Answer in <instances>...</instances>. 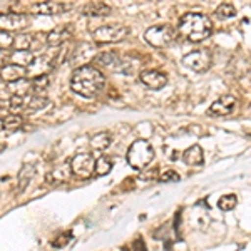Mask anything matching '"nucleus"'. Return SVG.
<instances>
[{
    "mask_svg": "<svg viewBox=\"0 0 251 251\" xmlns=\"http://www.w3.org/2000/svg\"><path fill=\"white\" fill-rule=\"evenodd\" d=\"M183 64L186 67H189L194 72H206L211 66V55L208 54V50L200 49V50H193L188 55H184Z\"/></svg>",
    "mask_w": 251,
    "mask_h": 251,
    "instance_id": "7",
    "label": "nucleus"
},
{
    "mask_svg": "<svg viewBox=\"0 0 251 251\" xmlns=\"http://www.w3.org/2000/svg\"><path fill=\"white\" fill-rule=\"evenodd\" d=\"M96 169V159L92 157L91 152H80V154L74 156L71 161V171L77 177H91Z\"/></svg>",
    "mask_w": 251,
    "mask_h": 251,
    "instance_id": "6",
    "label": "nucleus"
},
{
    "mask_svg": "<svg viewBox=\"0 0 251 251\" xmlns=\"http://www.w3.org/2000/svg\"><path fill=\"white\" fill-rule=\"evenodd\" d=\"M96 62L100 64V66L104 67H109L112 69V71H117V69L121 67V59L117 57L116 54H112V52H107V54H100L96 57Z\"/></svg>",
    "mask_w": 251,
    "mask_h": 251,
    "instance_id": "21",
    "label": "nucleus"
},
{
    "mask_svg": "<svg viewBox=\"0 0 251 251\" xmlns=\"http://www.w3.org/2000/svg\"><path fill=\"white\" fill-rule=\"evenodd\" d=\"M129 35V29L121 24H107V25H100L92 32V39L100 44H112L121 42Z\"/></svg>",
    "mask_w": 251,
    "mask_h": 251,
    "instance_id": "5",
    "label": "nucleus"
},
{
    "mask_svg": "<svg viewBox=\"0 0 251 251\" xmlns=\"http://www.w3.org/2000/svg\"><path fill=\"white\" fill-rule=\"evenodd\" d=\"M176 39V30L171 25H152L144 32V40L152 47L163 49L168 47L169 44H173V40Z\"/></svg>",
    "mask_w": 251,
    "mask_h": 251,
    "instance_id": "4",
    "label": "nucleus"
},
{
    "mask_svg": "<svg viewBox=\"0 0 251 251\" xmlns=\"http://www.w3.org/2000/svg\"><path fill=\"white\" fill-rule=\"evenodd\" d=\"M27 25V17L24 14H15V12H10V14H0V30L2 32H15L20 30Z\"/></svg>",
    "mask_w": 251,
    "mask_h": 251,
    "instance_id": "8",
    "label": "nucleus"
},
{
    "mask_svg": "<svg viewBox=\"0 0 251 251\" xmlns=\"http://www.w3.org/2000/svg\"><path fill=\"white\" fill-rule=\"evenodd\" d=\"M72 7H74V3L71 2H40V3H34L30 7V10L42 15H59L71 10Z\"/></svg>",
    "mask_w": 251,
    "mask_h": 251,
    "instance_id": "9",
    "label": "nucleus"
},
{
    "mask_svg": "<svg viewBox=\"0 0 251 251\" xmlns=\"http://www.w3.org/2000/svg\"><path fill=\"white\" fill-rule=\"evenodd\" d=\"M139 77H141V82L148 89H151V91H159V89H163L166 84H168L166 74H163V72H159V71H154V69L143 71Z\"/></svg>",
    "mask_w": 251,
    "mask_h": 251,
    "instance_id": "10",
    "label": "nucleus"
},
{
    "mask_svg": "<svg viewBox=\"0 0 251 251\" xmlns=\"http://www.w3.org/2000/svg\"><path fill=\"white\" fill-rule=\"evenodd\" d=\"M238 99L231 94L221 96L220 99H216L209 107V114L213 116H228L229 112H233V109L236 107Z\"/></svg>",
    "mask_w": 251,
    "mask_h": 251,
    "instance_id": "11",
    "label": "nucleus"
},
{
    "mask_svg": "<svg viewBox=\"0 0 251 251\" xmlns=\"http://www.w3.org/2000/svg\"><path fill=\"white\" fill-rule=\"evenodd\" d=\"M24 119L19 114H10L7 117H3V129H9V131H17L22 127Z\"/></svg>",
    "mask_w": 251,
    "mask_h": 251,
    "instance_id": "26",
    "label": "nucleus"
},
{
    "mask_svg": "<svg viewBox=\"0 0 251 251\" xmlns=\"http://www.w3.org/2000/svg\"><path fill=\"white\" fill-rule=\"evenodd\" d=\"M216 15L220 19H231L236 15V9H234L233 3H221L216 9Z\"/></svg>",
    "mask_w": 251,
    "mask_h": 251,
    "instance_id": "28",
    "label": "nucleus"
},
{
    "mask_svg": "<svg viewBox=\"0 0 251 251\" xmlns=\"http://www.w3.org/2000/svg\"><path fill=\"white\" fill-rule=\"evenodd\" d=\"M7 89L10 91V96H29L34 87H32V80H27L24 77L12 84H7Z\"/></svg>",
    "mask_w": 251,
    "mask_h": 251,
    "instance_id": "19",
    "label": "nucleus"
},
{
    "mask_svg": "<svg viewBox=\"0 0 251 251\" xmlns=\"http://www.w3.org/2000/svg\"><path fill=\"white\" fill-rule=\"evenodd\" d=\"M236 204H238V198L234 194H226V196H223L220 200V203H218L220 209H223V211H231V209L236 208Z\"/></svg>",
    "mask_w": 251,
    "mask_h": 251,
    "instance_id": "27",
    "label": "nucleus"
},
{
    "mask_svg": "<svg viewBox=\"0 0 251 251\" xmlns=\"http://www.w3.org/2000/svg\"><path fill=\"white\" fill-rule=\"evenodd\" d=\"M179 32L191 42H201V40L208 39L211 35L213 24L206 15L196 14V12H189L181 17L179 20Z\"/></svg>",
    "mask_w": 251,
    "mask_h": 251,
    "instance_id": "2",
    "label": "nucleus"
},
{
    "mask_svg": "<svg viewBox=\"0 0 251 251\" xmlns=\"http://www.w3.org/2000/svg\"><path fill=\"white\" fill-rule=\"evenodd\" d=\"M132 251H146V245L141 238H137V240L132 243Z\"/></svg>",
    "mask_w": 251,
    "mask_h": 251,
    "instance_id": "33",
    "label": "nucleus"
},
{
    "mask_svg": "<svg viewBox=\"0 0 251 251\" xmlns=\"http://www.w3.org/2000/svg\"><path fill=\"white\" fill-rule=\"evenodd\" d=\"M0 82H2V77H0Z\"/></svg>",
    "mask_w": 251,
    "mask_h": 251,
    "instance_id": "35",
    "label": "nucleus"
},
{
    "mask_svg": "<svg viewBox=\"0 0 251 251\" xmlns=\"http://www.w3.org/2000/svg\"><path fill=\"white\" fill-rule=\"evenodd\" d=\"M91 52H92V46H89V44H79L77 49H75V52H74V55H72V59H71V62L74 64V66H77V67H82V66H86L84 62H87L89 60V55H91Z\"/></svg>",
    "mask_w": 251,
    "mask_h": 251,
    "instance_id": "18",
    "label": "nucleus"
},
{
    "mask_svg": "<svg viewBox=\"0 0 251 251\" xmlns=\"http://www.w3.org/2000/svg\"><path fill=\"white\" fill-rule=\"evenodd\" d=\"M32 46V35L30 34H19L14 37L12 49L14 50H29Z\"/></svg>",
    "mask_w": 251,
    "mask_h": 251,
    "instance_id": "22",
    "label": "nucleus"
},
{
    "mask_svg": "<svg viewBox=\"0 0 251 251\" xmlns=\"http://www.w3.org/2000/svg\"><path fill=\"white\" fill-rule=\"evenodd\" d=\"M49 82H50V79H49L47 74L44 75H37V77L32 79V87L37 89V91H44V89L49 87Z\"/></svg>",
    "mask_w": 251,
    "mask_h": 251,
    "instance_id": "29",
    "label": "nucleus"
},
{
    "mask_svg": "<svg viewBox=\"0 0 251 251\" xmlns=\"http://www.w3.org/2000/svg\"><path fill=\"white\" fill-rule=\"evenodd\" d=\"M80 12L89 17H106L111 14V7L104 2H89L80 7Z\"/></svg>",
    "mask_w": 251,
    "mask_h": 251,
    "instance_id": "14",
    "label": "nucleus"
},
{
    "mask_svg": "<svg viewBox=\"0 0 251 251\" xmlns=\"http://www.w3.org/2000/svg\"><path fill=\"white\" fill-rule=\"evenodd\" d=\"M71 37H72L71 25H66V27L62 25V27L54 29L52 32H49V34H47V44L50 47H59V46H62L64 42H67Z\"/></svg>",
    "mask_w": 251,
    "mask_h": 251,
    "instance_id": "12",
    "label": "nucleus"
},
{
    "mask_svg": "<svg viewBox=\"0 0 251 251\" xmlns=\"http://www.w3.org/2000/svg\"><path fill=\"white\" fill-rule=\"evenodd\" d=\"M50 100L47 97H42V96H30L29 97V102H27V107H25V114H35V112H40L42 109H46Z\"/></svg>",
    "mask_w": 251,
    "mask_h": 251,
    "instance_id": "20",
    "label": "nucleus"
},
{
    "mask_svg": "<svg viewBox=\"0 0 251 251\" xmlns=\"http://www.w3.org/2000/svg\"><path fill=\"white\" fill-rule=\"evenodd\" d=\"M152 157H154V149L144 139L134 141L127 151V163L131 168L137 169V171L148 168L149 163L152 161Z\"/></svg>",
    "mask_w": 251,
    "mask_h": 251,
    "instance_id": "3",
    "label": "nucleus"
},
{
    "mask_svg": "<svg viewBox=\"0 0 251 251\" xmlns=\"http://www.w3.org/2000/svg\"><path fill=\"white\" fill-rule=\"evenodd\" d=\"M109 144H111V137H109V134H106V132H100V134H96L91 137V146L96 151H102Z\"/></svg>",
    "mask_w": 251,
    "mask_h": 251,
    "instance_id": "25",
    "label": "nucleus"
},
{
    "mask_svg": "<svg viewBox=\"0 0 251 251\" xmlns=\"http://www.w3.org/2000/svg\"><path fill=\"white\" fill-rule=\"evenodd\" d=\"M12 44H14V35L0 30V50L12 47Z\"/></svg>",
    "mask_w": 251,
    "mask_h": 251,
    "instance_id": "30",
    "label": "nucleus"
},
{
    "mask_svg": "<svg viewBox=\"0 0 251 251\" xmlns=\"http://www.w3.org/2000/svg\"><path fill=\"white\" fill-rule=\"evenodd\" d=\"M3 148H5V144H0V151H3Z\"/></svg>",
    "mask_w": 251,
    "mask_h": 251,
    "instance_id": "34",
    "label": "nucleus"
},
{
    "mask_svg": "<svg viewBox=\"0 0 251 251\" xmlns=\"http://www.w3.org/2000/svg\"><path fill=\"white\" fill-rule=\"evenodd\" d=\"M25 72L27 71L24 67L14 66V64H7V66L0 67V77H2V82L12 84V82H15V80L25 77Z\"/></svg>",
    "mask_w": 251,
    "mask_h": 251,
    "instance_id": "13",
    "label": "nucleus"
},
{
    "mask_svg": "<svg viewBox=\"0 0 251 251\" xmlns=\"http://www.w3.org/2000/svg\"><path fill=\"white\" fill-rule=\"evenodd\" d=\"M69 240H71V233H67L66 236H62V238H59V240H55V241H54V246H55V248H60V246H66Z\"/></svg>",
    "mask_w": 251,
    "mask_h": 251,
    "instance_id": "32",
    "label": "nucleus"
},
{
    "mask_svg": "<svg viewBox=\"0 0 251 251\" xmlns=\"http://www.w3.org/2000/svg\"><path fill=\"white\" fill-rule=\"evenodd\" d=\"M35 169H37V166L34 163H27L24 164V168L20 169L19 173V184H17V193H24L27 189V186H29L30 179L34 177L35 174Z\"/></svg>",
    "mask_w": 251,
    "mask_h": 251,
    "instance_id": "15",
    "label": "nucleus"
},
{
    "mask_svg": "<svg viewBox=\"0 0 251 251\" xmlns=\"http://www.w3.org/2000/svg\"><path fill=\"white\" fill-rule=\"evenodd\" d=\"M34 59L35 57L32 55L30 50H14L9 55L10 64H14V66H19V67H30L32 62H34Z\"/></svg>",
    "mask_w": 251,
    "mask_h": 251,
    "instance_id": "17",
    "label": "nucleus"
},
{
    "mask_svg": "<svg viewBox=\"0 0 251 251\" xmlns=\"http://www.w3.org/2000/svg\"><path fill=\"white\" fill-rule=\"evenodd\" d=\"M181 177H179V174L177 173H174V171H166L163 176L159 177V181L161 183H166V181H179Z\"/></svg>",
    "mask_w": 251,
    "mask_h": 251,
    "instance_id": "31",
    "label": "nucleus"
},
{
    "mask_svg": "<svg viewBox=\"0 0 251 251\" xmlns=\"http://www.w3.org/2000/svg\"><path fill=\"white\" fill-rule=\"evenodd\" d=\"M111 169H112V163L107 156H100L99 159H96V169H94L96 176H106V174L111 173Z\"/></svg>",
    "mask_w": 251,
    "mask_h": 251,
    "instance_id": "24",
    "label": "nucleus"
},
{
    "mask_svg": "<svg viewBox=\"0 0 251 251\" xmlns=\"http://www.w3.org/2000/svg\"><path fill=\"white\" fill-rule=\"evenodd\" d=\"M104 87H106V77L94 66L86 64L72 72L71 89L75 94L86 97V99H92V97L99 96L104 91Z\"/></svg>",
    "mask_w": 251,
    "mask_h": 251,
    "instance_id": "1",
    "label": "nucleus"
},
{
    "mask_svg": "<svg viewBox=\"0 0 251 251\" xmlns=\"http://www.w3.org/2000/svg\"><path fill=\"white\" fill-rule=\"evenodd\" d=\"M67 173H69V169L66 168V166H57V168H54L50 173L47 174L46 181L47 183H52V184L60 183V181H64L67 177Z\"/></svg>",
    "mask_w": 251,
    "mask_h": 251,
    "instance_id": "23",
    "label": "nucleus"
},
{
    "mask_svg": "<svg viewBox=\"0 0 251 251\" xmlns=\"http://www.w3.org/2000/svg\"><path fill=\"white\" fill-rule=\"evenodd\" d=\"M203 159H204L203 149H201V146H198V144H194L189 149H186V152L183 154V161L188 166H201L203 164Z\"/></svg>",
    "mask_w": 251,
    "mask_h": 251,
    "instance_id": "16",
    "label": "nucleus"
}]
</instances>
